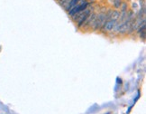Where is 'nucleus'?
Listing matches in <instances>:
<instances>
[{
  "mask_svg": "<svg viewBox=\"0 0 146 114\" xmlns=\"http://www.w3.org/2000/svg\"><path fill=\"white\" fill-rule=\"evenodd\" d=\"M105 22H107V19H105V14H99L98 16H97L96 20H95L94 24H93V25H92L94 30H97V29L102 28L103 25H105Z\"/></svg>",
  "mask_w": 146,
  "mask_h": 114,
  "instance_id": "nucleus-1",
  "label": "nucleus"
},
{
  "mask_svg": "<svg viewBox=\"0 0 146 114\" xmlns=\"http://www.w3.org/2000/svg\"><path fill=\"white\" fill-rule=\"evenodd\" d=\"M131 24H132V21L129 20V19H126L125 22L122 23L121 25H118V28H117L118 32H119L120 34H124V33H126V32H127V31L129 30V28H130Z\"/></svg>",
  "mask_w": 146,
  "mask_h": 114,
  "instance_id": "nucleus-2",
  "label": "nucleus"
},
{
  "mask_svg": "<svg viewBox=\"0 0 146 114\" xmlns=\"http://www.w3.org/2000/svg\"><path fill=\"white\" fill-rule=\"evenodd\" d=\"M115 24H116L115 20L110 19V20L107 21V22L105 23V25H103V29L105 31H112L114 29V27L115 26Z\"/></svg>",
  "mask_w": 146,
  "mask_h": 114,
  "instance_id": "nucleus-3",
  "label": "nucleus"
},
{
  "mask_svg": "<svg viewBox=\"0 0 146 114\" xmlns=\"http://www.w3.org/2000/svg\"><path fill=\"white\" fill-rule=\"evenodd\" d=\"M120 16V13L118 11H116V10H115V11H112L111 14H110V18L112 19V20H117L118 18H119Z\"/></svg>",
  "mask_w": 146,
  "mask_h": 114,
  "instance_id": "nucleus-4",
  "label": "nucleus"
},
{
  "mask_svg": "<svg viewBox=\"0 0 146 114\" xmlns=\"http://www.w3.org/2000/svg\"><path fill=\"white\" fill-rule=\"evenodd\" d=\"M71 0H60V4L67 9L68 6H69V3H71Z\"/></svg>",
  "mask_w": 146,
  "mask_h": 114,
  "instance_id": "nucleus-5",
  "label": "nucleus"
},
{
  "mask_svg": "<svg viewBox=\"0 0 146 114\" xmlns=\"http://www.w3.org/2000/svg\"><path fill=\"white\" fill-rule=\"evenodd\" d=\"M121 4H122L121 0H115L114 1V6H115V8H119L121 6Z\"/></svg>",
  "mask_w": 146,
  "mask_h": 114,
  "instance_id": "nucleus-6",
  "label": "nucleus"
},
{
  "mask_svg": "<svg viewBox=\"0 0 146 114\" xmlns=\"http://www.w3.org/2000/svg\"><path fill=\"white\" fill-rule=\"evenodd\" d=\"M122 5V6H121V11L122 12H126V7H127V5H126L125 3H123V4H121Z\"/></svg>",
  "mask_w": 146,
  "mask_h": 114,
  "instance_id": "nucleus-7",
  "label": "nucleus"
},
{
  "mask_svg": "<svg viewBox=\"0 0 146 114\" xmlns=\"http://www.w3.org/2000/svg\"><path fill=\"white\" fill-rule=\"evenodd\" d=\"M141 38H143V39L145 38V31H143V33L141 34Z\"/></svg>",
  "mask_w": 146,
  "mask_h": 114,
  "instance_id": "nucleus-8",
  "label": "nucleus"
}]
</instances>
